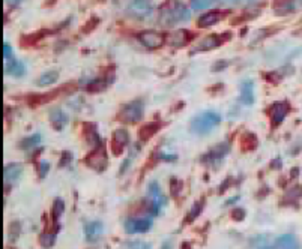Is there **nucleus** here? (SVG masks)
<instances>
[{"label":"nucleus","mask_w":302,"mask_h":249,"mask_svg":"<svg viewBox=\"0 0 302 249\" xmlns=\"http://www.w3.org/2000/svg\"><path fill=\"white\" fill-rule=\"evenodd\" d=\"M180 186H182V183H180L179 180L171 179V182H170V188H171V195H173V197H176V195L179 194Z\"/></svg>","instance_id":"nucleus-36"},{"label":"nucleus","mask_w":302,"mask_h":249,"mask_svg":"<svg viewBox=\"0 0 302 249\" xmlns=\"http://www.w3.org/2000/svg\"><path fill=\"white\" fill-rule=\"evenodd\" d=\"M298 173H299V170H298V168H293V170H292V177L298 176Z\"/></svg>","instance_id":"nucleus-46"},{"label":"nucleus","mask_w":302,"mask_h":249,"mask_svg":"<svg viewBox=\"0 0 302 249\" xmlns=\"http://www.w3.org/2000/svg\"><path fill=\"white\" fill-rule=\"evenodd\" d=\"M147 194L150 197V201H149V213L152 216H157L160 215V210L167 204V198L163 195L161 192V188L158 182H150L149 186H147Z\"/></svg>","instance_id":"nucleus-4"},{"label":"nucleus","mask_w":302,"mask_h":249,"mask_svg":"<svg viewBox=\"0 0 302 249\" xmlns=\"http://www.w3.org/2000/svg\"><path fill=\"white\" fill-rule=\"evenodd\" d=\"M127 249H152V243L144 240H130L125 243Z\"/></svg>","instance_id":"nucleus-30"},{"label":"nucleus","mask_w":302,"mask_h":249,"mask_svg":"<svg viewBox=\"0 0 302 249\" xmlns=\"http://www.w3.org/2000/svg\"><path fill=\"white\" fill-rule=\"evenodd\" d=\"M83 137H84V141L89 146H92V149L102 144V140H101L100 134L97 132L95 124H92V123H84L83 124Z\"/></svg>","instance_id":"nucleus-17"},{"label":"nucleus","mask_w":302,"mask_h":249,"mask_svg":"<svg viewBox=\"0 0 302 249\" xmlns=\"http://www.w3.org/2000/svg\"><path fill=\"white\" fill-rule=\"evenodd\" d=\"M239 144H240V150L242 152H253L259 146V138L253 132H244L239 138Z\"/></svg>","instance_id":"nucleus-22"},{"label":"nucleus","mask_w":302,"mask_h":249,"mask_svg":"<svg viewBox=\"0 0 302 249\" xmlns=\"http://www.w3.org/2000/svg\"><path fill=\"white\" fill-rule=\"evenodd\" d=\"M275 249H302L299 239L293 234H283L275 240Z\"/></svg>","instance_id":"nucleus-18"},{"label":"nucleus","mask_w":302,"mask_h":249,"mask_svg":"<svg viewBox=\"0 0 302 249\" xmlns=\"http://www.w3.org/2000/svg\"><path fill=\"white\" fill-rule=\"evenodd\" d=\"M130 164H131V158H128V159H125L124 161V164H122V167H120V174L122 173H125V170L130 167Z\"/></svg>","instance_id":"nucleus-42"},{"label":"nucleus","mask_w":302,"mask_h":249,"mask_svg":"<svg viewBox=\"0 0 302 249\" xmlns=\"http://www.w3.org/2000/svg\"><path fill=\"white\" fill-rule=\"evenodd\" d=\"M5 2H6L8 5H17L20 0H5Z\"/></svg>","instance_id":"nucleus-45"},{"label":"nucleus","mask_w":302,"mask_h":249,"mask_svg":"<svg viewBox=\"0 0 302 249\" xmlns=\"http://www.w3.org/2000/svg\"><path fill=\"white\" fill-rule=\"evenodd\" d=\"M230 11H221V9H212L209 12H204L199 17L197 20V26L200 29H206V27H210V26H215L218 24L220 21H223L227 15H229Z\"/></svg>","instance_id":"nucleus-12"},{"label":"nucleus","mask_w":302,"mask_h":249,"mask_svg":"<svg viewBox=\"0 0 302 249\" xmlns=\"http://www.w3.org/2000/svg\"><path fill=\"white\" fill-rule=\"evenodd\" d=\"M221 122V116L217 111L212 110H204L193 117L190 123V131L197 135L209 134L214 128H217Z\"/></svg>","instance_id":"nucleus-2"},{"label":"nucleus","mask_w":302,"mask_h":249,"mask_svg":"<svg viewBox=\"0 0 302 249\" xmlns=\"http://www.w3.org/2000/svg\"><path fill=\"white\" fill-rule=\"evenodd\" d=\"M83 230H84V236L87 242H97L102 236L105 228L101 221H89L84 224Z\"/></svg>","instance_id":"nucleus-14"},{"label":"nucleus","mask_w":302,"mask_h":249,"mask_svg":"<svg viewBox=\"0 0 302 249\" xmlns=\"http://www.w3.org/2000/svg\"><path fill=\"white\" fill-rule=\"evenodd\" d=\"M113 78H104V77H100V78H95L92 81H89L87 86H86V90L87 92H92V93H98V92H102L107 89V86L111 83Z\"/></svg>","instance_id":"nucleus-24"},{"label":"nucleus","mask_w":302,"mask_h":249,"mask_svg":"<svg viewBox=\"0 0 302 249\" xmlns=\"http://www.w3.org/2000/svg\"><path fill=\"white\" fill-rule=\"evenodd\" d=\"M56 231H44L41 236H39V245L42 246V248H45V249H50V248H53L54 246V243H56Z\"/></svg>","instance_id":"nucleus-28"},{"label":"nucleus","mask_w":302,"mask_h":249,"mask_svg":"<svg viewBox=\"0 0 302 249\" xmlns=\"http://www.w3.org/2000/svg\"><path fill=\"white\" fill-rule=\"evenodd\" d=\"M237 200H239V195H236V197H232L230 200H227V201H226V206H230V204H235V203H236Z\"/></svg>","instance_id":"nucleus-44"},{"label":"nucleus","mask_w":302,"mask_h":249,"mask_svg":"<svg viewBox=\"0 0 302 249\" xmlns=\"http://www.w3.org/2000/svg\"><path fill=\"white\" fill-rule=\"evenodd\" d=\"M203 206H204V200H203V198L199 200V201H196V203L193 204V207H191V210H190V215H188V221H194V219H196V218L201 213Z\"/></svg>","instance_id":"nucleus-31"},{"label":"nucleus","mask_w":302,"mask_h":249,"mask_svg":"<svg viewBox=\"0 0 302 249\" xmlns=\"http://www.w3.org/2000/svg\"><path fill=\"white\" fill-rule=\"evenodd\" d=\"M160 128H161V122H147V123H144L143 126L138 129V140L140 141H147V140H150L152 138L158 131H160Z\"/></svg>","instance_id":"nucleus-20"},{"label":"nucleus","mask_w":302,"mask_h":249,"mask_svg":"<svg viewBox=\"0 0 302 249\" xmlns=\"http://www.w3.org/2000/svg\"><path fill=\"white\" fill-rule=\"evenodd\" d=\"M41 140H42L41 134L29 135V137H26V138H23L20 141V149H23V150H34L35 147H38L41 144Z\"/></svg>","instance_id":"nucleus-26"},{"label":"nucleus","mask_w":302,"mask_h":249,"mask_svg":"<svg viewBox=\"0 0 302 249\" xmlns=\"http://www.w3.org/2000/svg\"><path fill=\"white\" fill-rule=\"evenodd\" d=\"M71 161H72V153L65 150L62 153V158H60V161H59V167H67L68 164H71Z\"/></svg>","instance_id":"nucleus-35"},{"label":"nucleus","mask_w":302,"mask_h":249,"mask_svg":"<svg viewBox=\"0 0 302 249\" xmlns=\"http://www.w3.org/2000/svg\"><path fill=\"white\" fill-rule=\"evenodd\" d=\"M48 120L53 124V128L56 131H62L68 124V114L62 108H51L48 113Z\"/></svg>","instance_id":"nucleus-16"},{"label":"nucleus","mask_w":302,"mask_h":249,"mask_svg":"<svg viewBox=\"0 0 302 249\" xmlns=\"http://www.w3.org/2000/svg\"><path fill=\"white\" fill-rule=\"evenodd\" d=\"M143 113H144L143 101L134 99V101L125 104L119 110L116 119L119 122H124V123H135V122H140L143 119Z\"/></svg>","instance_id":"nucleus-3"},{"label":"nucleus","mask_w":302,"mask_h":249,"mask_svg":"<svg viewBox=\"0 0 302 249\" xmlns=\"http://www.w3.org/2000/svg\"><path fill=\"white\" fill-rule=\"evenodd\" d=\"M23 164H18V162H11V164H6L5 168H3V177H5V183L6 185H11L12 182H15L17 179H20V176L23 174Z\"/></svg>","instance_id":"nucleus-19"},{"label":"nucleus","mask_w":302,"mask_h":249,"mask_svg":"<svg viewBox=\"0 0 302 249\" xmlns=\"http://www.w3.org/2000/svg\"><path fill=\"white\" fill-rule=\"evenodd\" d=\"M193 39H194V32H191V30H187V29H177L176 32L170 33L166 38V42L168 45H171V47L180 48V47L188 45Z\"/></svg>","instance_id":"nucleus-9"},{"label":"nucleus","mask_w":302,"mask_h":249,"mask_svg":"<svg viewBox=\"0 0 302 249\" xmlns=\"http://www.w3.org/2000/svg\"><path fill=\"white\" fill-rule=\"evenodd\" d=\"M84 164L90 168H94L97 171H104L107 168L108 159H107V152L104 143L98 147H94L87 156L84 158Z\"/></svg>","instance_id":"nucleus-5"},{"label":"nucleus","mask_w":302,"mask_h":249,"mask_svg":"<svg viewBox=\"0 0 302 249\" xmlns=\"http://www.w3.org/2000/svg\"><path fill=\"white\" fill-rule=\"evenodd\" d=\"M229 152H230V144L229 143H218V144H215L212 149H210L207 153L203 155L201 162L212 165V164L220 162L221 159H224L229 155Z\"/></svg>","instance_id":"nucleus-8"},{"label":"nucleus","mask_w":302,"mask_h":249,"mask_svg":"<svg viewBox=\"0 0 302 249\" xmlns=\"http://www.w3.org/2000/svg\"><path fill=\"white\" fill-rule=\"evenodd\" d=\"M301 197H302V188H301V186H295V188H292V189L287 192L286 200H287V201H298Z\"/></svg>","instance_id":"nucleus-32"},{"label":"nucleus","mask_w":302,"mask_h":249,"mask_svg":"<svg viewBox=\"0 0 302 249\" xmlns=\"http://www.w3.org/2000/svg\"><path fill=\"white\" fill-rule=\"evenodd\" d=\"M152 228V219L149 218H130L124 222L127 234H144Z\"/></svg>","instance_id":"nucleus-7"},{"label":"nucleus","mask_w":302,"mask_h":249,"mask_svg":"<svg viewBox=\"0 0 302 249\" xmlns=\"http://www.w3.org/2000/svg\"><path fill=\"white\" fill-rule=\"evenodd\" d=\"M154 0H134L131 5V11L137 15H146L152 8Z\"/></svg>","instance_id":"nucleus-25"},{"label":"nucleus","mask_w":302,"mask_h":249,"mask_svg":"<svg viewBox=\"0 0 302 249\" xmlns=\"http://www.w3.org/2000/svg\"><path fill=\"white\" fill-rule=\"evenodd\" d=\"M259 249H275V248H270V246H262V248H259Z\"/></svg>","instance_id":"nucleus-47"},{"label":"nucleus","mask_w":302,"mask_h":249,"mask_svg":"<svg viewBox=\"0 0 302 249\" xmlns=\"http://www.w3.org/2000/svg\"><path fill=\"white\" fill-rule=\"evenodd\" d=\"M161 249H173V242H171V240H166V242L161 245Z\"/></svg>","instance_id":"nucleus-43"},{"label":"nucleus","mask_w":302,"mask_h":249,"mask_svg":"<svg viewBox=\"0 0 302 249\" xmlns=\"http://www.w3.org/2000/svg\"><path fill=\"white\" fill-rule=\"evenodd\" d=\"M137 39L143 47L149 50H158L166 44V38L155 30H143L137 35Z\"/></svg>","instance_id":"nucleus-6"},{"label":"nucleus","mask_w":302,"mask_h":249,"mask_svg":"<svg viewBox=\"0 0 302 249\" xmlns=\"http://www.w3.org/2000/svg\"><path fill=\"white\" fill-rule=\"evenodd\" d=\"M270 168H274V170H280V168H281V158H275L272 162H270Z\"/></svg>","instance_id":"nucleus-41"},{"label":"nucleus","mask_w":302,"mask_h":249,"mask_svg":"<svg viewBox=\"0 0 302 249\" xmlns=\"http://www.w3.org/2000/svg\"><path fill=\"white\" fill-rule=\"evenodd\" d=\"M229 65V62H224V60H220V62H217V63L212 66V69L215 71V72H218V71H221V69H224L226 66Z\"/></svg>","instance_id":"nucleus-38"},{"label":"nucleus","mask_w":302,"mask_h":249,"mask_svg":"<svg viewBox=\"0 0 302 249\" xmlns=\"http://www.w3.org/2000/svg\"><path fill=\"white\" fill-rule=\"evenodd\" d=\"M65 212V201L62 198H56L54 203H53V210H51V216H53V222H54V228L53 231H59L60 230V224H59V219L60 216L64 215Z\"/></svg>","instance_id":"nucleus-23"},{"label":"nucleus","mask_w":302,"mask_h":249,"mask_svg":"<svg viewBox=\"0 0 302 249\" xmlns=\"http://www.w3.org/2000/svg\"><path fill=\"white\" fill-rule=\"evenodd\" d=\"M57 80H59V72H57V71H47V72H44V74L38 78L36 84H38L39 87H44V86L54 84Z\"/></svg>","instance_id":"nucleus-27"},{"label":"nucleus","mask_w":302,"mask_h":249,"mask_svg":"<svg viewBox=\"0 0 302 249\" xmlns=\"http://www.w3.org/2000/svg\"><path fill=\"white\" fill-rule=\"evenodd\" d=\"M190 20V11L179 0H167L161 6L158 14V23L161 26L170 27L176 23H184Z\"/></svg>","instance_id":"nucleus-1"},{"label":"nucleus","mask_w":302,"mask_h":249,"mask_svg":"<svg viewBox=\"0 0 302 249\" xmlns=\"http://www.w3.org/2000/svg\"><path fill=\"white\" fill-rule=\"evenodd\" d=\"M11 56H12V48H11V45L9 44H3V59L5 60H8V59H11Z\"/></svg>","instance_id":"nucleus-37"},{"label":"nucleus","mask_w":302,"mask_h":249,"mask_svg":"<svg viewBox=\"0 0 302 249\" xmlns=\"http://www.w3.org/2000/svg\"><path fill=\"white\" fill-rule=\"evenodd\" d=\"M48 171H50V162L48 161H41L39 165H38V176H39V179H45Z\"/></svg>","instance_id":"nucleus-33"},{"label":"nucleus","mask_w":302,"mask_h":249,"mask_svg":"<svg viewBox=\"0 0 302 249\" xmlns=\"http://www.w3.org/2000/svg\"><path fill=\"white\" fill-rule=\"evenodd\" d=\"M290 111V105L286 101H277L270 105V120H272L274 124H280L284 117L289 114Z\"/></svg>","instance_id":"nucleus-15"},{"label":"nucleus","mask_w":302,"mask_h":249,"mask_svg":"<svg viewBox=\"0 0 302 249\" xmlns=\"http://www.w3.org/2000/svg\"><path fill=\"white\" fill-rule=\"evenodd\" d=\"M232 33H223V35H207L203 39H200V42L196 47V51H209V50H214L218 48L220 45H223L227 39H230Z\"/></svg>","instance_id":"nucleus-10"},{"label":"nucleus","mask_w":302,"mask_h":249,"mask_svg":"<svg viewBox=\"0 0 302 249\" xmlns=\"http://www.w3.org/2000/svg\"><path fill=\"white\" fill-rule=\"evenodd\" d=\"M232 219L236 221V222H240L245 219V210L240 209V207H236L232 210Z\"/></svg>","instance_id":"nucleus-34"},{"label":"nucleus","mask_w":302,"mask_h":249,"mask_svg":"<svg viewBox=\"0 0 302 249\" xmlns=\"http://www.w3.org/2000/svg\"><path fill=\"white\" fill-rule=\"evenodd\" d=\"M160 159L167 161V162H171V161H176L177 156H176V155H166V153H163V155H160Z\"/></svg>","instance_id":"nucleus-40"},{"label":"nucleus","mask_w":302,"mask_h":249,"mask_svg":"<svg viewBox=\"0 0 302 249\" xmlns=\"http://www.w3.org/2000/svg\"><path fill=\"white\" fill-rule=\"evenodd\" d=\"M130 144V134L125 129H116L111 134V153L114 156L122 155L125 147Z\"/></svg>","instance_id":"nucleus-11"},{"label":"nucleus","mask_w":302,"mask_h":249,"mask_svg":"<svg viewBox=\"0 0 302 249\" xmlns=\"http://www.w3.org/2000/svg\"><path fill=\"white\" fill-rule=\"evenodd\" d=\"M230 185H232V177H227V179H226V182H224V183H221V186H220V191H218V192H220V194H223L224 191H227V189H229V186H230Z\"/></svg>","instance_id":"nucleus-39"},{"label":"nucleus","mask_w":302,"mask_h":249,"mask_svg":"<svg viewBox=\"0 0 302 249\" xmlns=\"http://www.w3.org/2000/svg\"><path fill=\"white\" fill-rule=\"evenodd\" d=\"M217 0H190V5L194 11H201L209 6H212Z\"/></svg>","instance_id":"nucleus-29"},{"label":"nucleus","mask_w":302,"mask_h":249,"mask_svg":"<svg viewBox=\"0 0 302 249\" xmlns=\"http://www.w3.org/2000/svg\"><path fill=\"white\" fill-rule=\"evenodd\" d=\"M254 81L245 80L239 86V101L244 105H253L254 104Z\"/></svg>","instance_id":"nucleus-13"},{"label":"nucleus","mask_w":302,"mask_h":249,"mask_svg":"<svg viewBox=\"0 0 302 249\" xmlns=\"http://www.w3.org/2000/svg\"><path fill=\"white\" fill-rule=\"evenodd\" d=\"M5 74L9 77H23L26 74V66L23 62L20 60H14V59H8L5 62Z\"/></svg>","instance_id":"nucleus-21"}]
</instances>
